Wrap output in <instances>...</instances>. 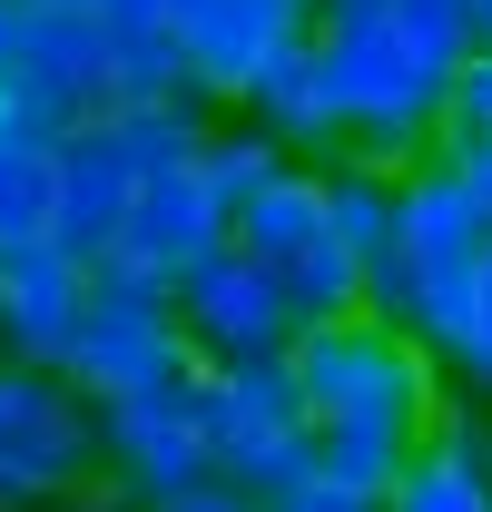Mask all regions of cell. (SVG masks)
Returning <instances> with one entry per match:
<instances>
[{"instance_id":"1","label":"cell","mask_w":492,"mask_h":512,"mask_svg":"<svg viewBox=\"0 0 492 512\" xmlns=\"http://www.w3.org/2000/svg\"><path fill=\"white\" fill-rule=\"evenodd\" d=\"M286 384H296V404H306L315 473H335V483H355V493H384V483L424 453V424H433V404H443V365H433L404 325H384L374 306L296 325Z\"/></svg>"},{"instance_id":"2","label":"cell","mask_w":492,"mask_h":512,"mask_svg":"<svg viewBox=\"0 0 492 512\" xmlns=\"http://www.w3.org/2000/svg\"><path fill=\"white\" fill-rule=\"evenodd\" d=\"M306 50H315L325 109H335V128H345L355 158H374V168L433 158V119H443L453 60L433 50L424 30H404L384 0H315Z\"/></svg>"},{"instance_id":"3","label":"cell","mask_w":492,"mask_h":512,"mask_svg":"<svg viewBox=\"0 0 492 512\" xmlns=\"http://www.w3.org/2000/svg\"><path fill=\"white\" fill-rule=\"evenodd\" d=\"M483 237H492L483 197L463 188L443 158H414V168L394 178V247H384V266L365 276V306L384 325H404L424 355H443V335H453V306H463V276H473Z\"/></svg>"},{"instance_id":"4","label":"cell","mask_w":492,"mask_h":512,"mask_svg":"<svg viewBox=\"0 0 492 512\" xmlns=\"http://www.w3.org/2000/svg\"><path fill=\"white\" fill-rule=\"evenodd\" d=\"M227 247L256 256V266L276 276V296H286V316H296V325H325V316H355V306H365L355 256L335 247L325 168H306V158H286V168L227 217Z\"/></svg>"},{"instance_id":"5","label":"cell","mask_w":492,"mask_h":512,"mask_svg":"<svg viewBox=\"0 0 492 512\" xmlns=\"http://www.w3.org/2000/svg\"><path fill=\"white\" fill-rule=\"evenodd\" d=\"M187 404H197V444H207V473L217 483L276 503L286 483L315 473V434H306L296 384H286V355L276 365H197L187 375Z\"/></svg>"},{"instance_id":"6","label":"cell","mask_w":492,"mask_h":512,"mask_svg":"<svg viewBox=\"0 0 492 512\" xmlns=\"http://www.w3.org/2000/svg\"><path fill=\"white\" fill-rule=\"evenodd\" d=\"M89 404L109 394H148V384H187L197 355H187V325H178V286L138 276L119 256L89 266V316L69 335V365H60Z\"/></svg>"},{"instance_id":"7","label":"cell","mask_w":492,"mask_h":512,"mask_svg":"<svg viewBox=\"0 0 492 512\" xmlns=\"http://www.w3.org/2000/svg\"><path fill=\"white\" fill-rule=\"evenodd\" d=\"M99 493V414L69 375L0 355V512H69Z\"/></svg>"},{"instance_id":"8","label":"cell","mask_w":492,"mask_h":512,"mask_svg":"<svg viewBox=\"0 0 492 512\" xmlns=\"http://www.w3.org/2000/svg\"><path fill=\"white\" fill-rule=\"evenodd\" d=\"M99 414V493L119 512H168L178 493L207 483V444H197V404L187 384H148V394H109Z\"/></svg>"},{"instance_id":"9","label":"cell","mask_w":492,"mask_h":512,"mask_svg":"<svg viewBox=\"0 0 492 512\" xmlns=\"http://www.w3.org/2000/svg\"><path fill=\"white\" fill-rule=\"evenodd\" d=\"M0 99H10L30 128H50V138L109 119V109H119V69H109V30H99V10H30Z\"/></svg>"},{"instance_id":"10","label":"cell","mask_w":492,"mask_h":512,"mask_svg":"<svg viewBox=\"0 0 492 512\" xmlns=\"http://www.w3.org/2000/svg\"><path fill=\"white\" fill-rule=\"evenodd\" d=\"M178 325H187V355L197 365H276L296 345V316H286L276 276L237 247H217L207 266L178 276Z\"/></svg>"},{"instance_id":"11","label":"cell","mask_w":492,"mask_h":512,"mask_svg":"<svg viewBox=\"0 0 492 512\" xmlns=\"http://www.w3.org/2000/svg\"><path fill=\"white\" fill-rule=\"evenodd\" d=\"M306 0H178V60L187 99H246V79L306 40Z\"/></svg>"},{"instance_id":"12","label":"cell","mask_w":492,"mask_h":512,"mask_svg":"<svg viewBox=\"0 0 492 512\" xmlns=\"http://www.w3.org/2000/svg\"><path fill=\"white\" fill-rule=\"evenodd\" d=\"M227 247V197L207 188V168L178 158V168H158V178H138L128 188V217H119V266L138 276H158V286H178L187 266H207V256Z\"/></svg>"},{"instance_id":"13","label":"cell","mask_w":492,"mask_h":512,"mask_svg":"<svg viewBox=\"0 0 492 512\" xmlns=\"http://www.w3.org/2000/svg\"><path fill=\"white\" fill-rule=\"evenodd\" d=\"M89 316V266L69 247H10L0 256V355L10 365H40V375H60L69 365V335Z\"/></svg>"},{"instance_id":"14","label":"cell","mask_w":492,"mask_h":512,"mask_svg":"<svg viewBox=\"0 0 492 512\" xmlns=\"http://www.w3.org/2000/svg\"><path fill=\"white\" fill-rule=\"evenodd\" d=\"M128 158L99 138V119L69 128L60 138V197H50V247H69L79 266H99V256L119 247V217H128Z\"/></svg>"},{"instance_id":"15","label":"cell","mask_w":492,"mask_h":512,"mask_svg":"<svg viewBox=\"0 0 492 512\" xmlns=\"http://www.w3.org/2000/svg\"><path fill=\"white\" fill-rule=\"evenodd\" d=\"M237 119L266 128V138H276L286 158H306V168H325V158L345 148V128H335V109H325V79H315V50H306V40H296V50H276V60L246 79Z\"/></svg>"},{"instance_id":"16","label":"cell","mask_w":492,"mask_h":512,"mask_svg":"<svg viewBox=\"0 0 492 512\" xmlns=\"http://www.w3.org/2000/svg\"><path fill=\"white\" fill-rule=\"evenodd\" d=\"M99 30H109V69H119V99H187L178 0H99Z\"/></svg>"},{"instance_id":"17","label":"cell","mask_w":492,"mask_h":512,"mask_svg":"<svg viewBox=\"0 0 492 512\" xmlns=\"http://www.w3.org/2000/svg\"><path fill=\"white\" fill-rule=\"evenodd\" d=\"M50 197H60V138L0 99V256L50 237Z\"/></svg>"},{"instance_id":"18","label":"cell","mask_w":492,"mask_h":512,"mask_svg":"<svg viewBox=\"0 0 492 512\" xmlns=\"http://www.w3.org/2000/svg\"><path fill=\"white\" fill-rule=\"evenodd\" d=\"M99 138L128 158V178H158V168H178L207 148V99H119Z\"/></svg>"},{"instance_id":"19","label":"cell","mask_w":492,"mask_h":512,"mask_svg":"<svg viewBox=\"0 0 492 512\" xmlns=\"http://www.w3.org/2000/svg\"><path fill=\"white\" fill-rule=\"evenodd\" d=\"M394 178H404V168H374V158H335V168H325L335 247L355 256V276H374L384 247H394Z\"/></svg>"},{"instance_id":"20","label":"cell","mask_w":492,"mask_h":512,"mask_svg":"<svg viewBox=\"0 0 492 512\" xmlns=\"http://www.w3.org/2000/svg\"><path fill=\"white\" fill-rule=\"evenodd\" d=\"M443 384L453 394H483L492 404V237H483V256H473V276H463V306H453V335H443Z\"/></svg>"},{"instance_id":"21","label":"cell","mask_w":492,"mask_h":512,"mask_svg":"<svg viewBox=\"0 0 492 512\" xmlns=\"http://www.w3.org/2000/svg\"><path fill=\"white\" fill-rule=\"evenodd\" d=\"M197 168H207V188L227 197V217H237L246 197L266 188L276 168H286V148L266 138V128H246V119H227V128H207V148H197Z\"/></svg>"},{"instance_id":"22","label":"cell","mask_w":492,"mask_h":512,"mask_svg":"<svg viewBox=\"0 0 492 512\" xmlns=\"http://www.w3.org/2000/svg\"><path fill=\"white\" fill-rule=\"evenodd\" d=\"M384 512H492V483L453 473L443 453H414V463L384 483Z\"/></svg>"},{"instance_id":"23","label":"cell","mask_w":492,"mask_h":512,"mask_svg":"<svg viewBox=\"0 0 492 512\" xmlns=\"http://www.w3.org/2000/svg\"><path fill=\"white\" fill-rule=\"evenodd\" d=\"M424 453H443L453 473L492 483V404H483V394H443L433 424H424Z\"/></svg>"},{"instance_id":"24","label":"cell","mask_w":492,"mask_h":512,"mask_svg":"<svg viewBox=\"0 0 492 512\" xmlns=\"http://www.w3.org/2000/svg\"><path fill=\"white\" fill-rule=\"evenodd\" d=\"M266 512H384V493H355V483H335V473H306V483H286Z\"/></svg>"},{"instance_id":"25","label":"cell","mask_w":492,"mask_h":512,"mask_svg":"<svg viewBox=\"0 0 492 512\" xmlns=\"http://www.w3.org/2000/svg\"><path fill=\"white\" fill-rule=\"evenodd\" d=\"M168 512H266L256 503V493H237V483H217V473H207V483H197V493H178V503Z\"/></svg>"},{"instance_id":"26","label":"cell","mask_w":492,"mask_h":512,"mask_svg":"<svg viewBox=\"0 0 492 512\" xmlns=\"http://www.w3.org/2000/svg\"><path fill=\"white\" fill-rule=\"evenodd\" d=\"M20 20H30V10H20V0H0V79H10V60H20Z\"/></svg>"},{"instance_id":"27","label":"cell","mask_w":492,"mask_h":512,"mask_svg":"<svg viewBox=\"0 0 492 512\" xmlns=\"http://www.w3.org/2000/svg\"><path fill=\"white\" fill-rule=\"evenodd\" d=\"M473 50L492 60V0H473Z\"/></svg>"},{"instance_id":"28","label":"cell","mask_w":492,"mask_h":512,"mask_svg":"<svg viewBox=\"0 0 492 512\" xmlns=\"http://www.w3.org/2000/svg\"><path fill=\"white\" fill-rule=\"evenodd\" d=\"M20 10H99V0H20Z\"/></svg>"},{"instance_id":"29","label":"cell","mask_w":492,"mask_h":512,"mask_svg":"<svg viewBox=\"0 0 492 512\" xmlns=\"http://www.w3.org/2000/svg\"><path fill=\"white\" fill-rule=\"evenodd\" d=\"M69 512H119V503H109V493H79V503H69Z\"/></svg>"},{"instance_id":"30","label":"cell","mask_w":492,"mask_h":512,"mask_svg":"<svg viewBox=\"0 0 492 512\" xmlns=\"http://www.w3.org/2000/svg\"><path fill=\"white\" fill-rule=\"evenodd\" d=\"M306 10H315V0H306Z\"/></svg>"}]
</instances>
